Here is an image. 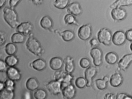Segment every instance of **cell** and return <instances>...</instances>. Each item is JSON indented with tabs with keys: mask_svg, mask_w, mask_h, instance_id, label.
<instances>
[{
	"mask_svg": "<svg viewBox=\"0 0 132 99\" xmlns=\"http://www.w3.org/2000/svg\"><path fill=\"white\" fill-rule=\"evenodd\" d=\"M4 17L6 22L12 28H17L19 25L18 15L13 9L5 7L4 10Z\"/></svg>",
	"mask_w": 132,
	"mask_h": 99,
	"instance_id": "cell-1",
	"label": "cell"
},
{
	"mask_svg": "<svg viewBox=\"0 0 132 99\" xmlns=\"http://www.w3.org/2000/svg\"><path fill=\"white\" fill-rule=\"evenodd\" d=\"M28 49L33 54L40 56L42 52V49L40 43L34 37H30L26 43Z\"/></svg>",
	"mask_w": 132,
	"mask_h": 99,
	"instance_id": "cell-2",
	"label": "cell"
},
{
	"mask_svg": "<svg viewBox=\"0 0 132 99\" xmlns=\"http://www.w3.org/2000/svg\"><path fill=\"white\" fill-rule=\"evenodd\" d=\"M112 37L111 31L105 28L100 29L98 34L99 42L106 46L110 45Z\"/></svg>",
	"mask_w": 132,
	"mask_h": 99,
	"instance_id": "cell-3",
	"label": "cell"
},
{
	"mask_svg": "<svg viewBox=\"0 0 132 99\" xmlns=\"http://www.w3.org/2000/svg\"><path fill=\"white\" fill-rule=\"evenodd\" d=\"M48 90L51 94L58 95L62 93V83L58 80H52L46 85Z\"/></svg>",
	"mask_w": 132,
	"mask_h": 99,
	"instance_id": "cell-4",
	"label": "cell"
},
{
	"mask_svg": "<svg viewBox=\"0 0 132 99\" xmlns=\"http://www.w3.org/2000/svg\"><path fill=\"white\" fill-rule=\"evenodd\" d=\"M92 34V28L89 24L85 25L79 28L78 35L80 39L86 41L89 39Z\"/></svg>",
	"mask_w": 132,
	"mask_h": 99,
	"instance_id": "cell-5",
	"label": "cell"
},
{
	"mask_svg": "<svg viewBox=\"0 0 132 99\" xmlns=\"http://www.w3.org/2000/svg\"><path fill=\"white\" fill-rule=\"evenodd\" d=\"M91 56L93 59V63L95 66H100L102 63L103 53L102 50L98 48H93L90 52Z\"/></svg>",
	"mask_w": 132,
	"mask_h": 99,
	"instance_id": "cell-6",
	"label": "cell"
},
{
	"mask_svg": "<svg viewBox=\"0 0 132 99\" xmlns=\"http://www.w3.org/2000/svg\"><path fill=\"white\" fill-rule=\"evenodd\" d=\"M62 93L64 99H73L76 95V89L74 85L69 84L62 88Z\"/></svg>",
	"mask_w": 132,
	"mask_h": 99,
	"instance_id": "cell-7",
	"label": "cell"
},
{
	"mask_svg": "<svg viewBox=\"0 0 132 99\" xmlns=\"http://www.w3.org/2000/svg\"><path fill=\"white\" fill-rule=\"evenodd\" d=\"M126 39V34L122 31H117L113 34L112 41L115 45L120 46L123 44Z\"/></svg>",
	"mask_w": 132,
	"mask_h": 99,
	"instance_id": "cell-8",
	"label": "cell"
},
{
	"mask_svg": "<svg viewBox=\"0 0 132 99\" xmlns=\"http://www.w3.org/2000/svg\"><path fill=\"white\" fill-rule=\"evenodd\" d=\"M33 28V25L30 22H23L18 26L16 28V31L18 33H20L24 35L27 36L31 34Z\"/></svg>",
	"mask_w": 132,
	"mask_h": 99,
	"instance_id": "cell-9",
	"label": "cell"
},
{
	"mask_svg": "<svg viewBox=\"0 0 132 99\" xmlns=\"http://www.w3.org/2000/svg\"><path fill=\"white\" fill-rule=\"evenodd\" d=\"M8 79L14 81H18L21 79V74L19 70L14 67H10L6 71Z\"/></svg>",
	"mask_w": 132,
	"mask_h": 99,
	"instance_id": "cell-10",
	"label": "cell"
},
{
	"mask_svg": "<svg viewBox=\"0 0 132 99\" xmlns=\"http://www.w3.org/2000/svg\"><path fill=\"white\" fill-rule=\"evenodd\" d=\"M97 70L94 66H89L87 68L85 72V78L87 81V87H90L92 86V80L96 75Z\"/></svg>",
	"mask_w": 132,
	"mask_h": 99,
	"instance_id": "cell-11",
	"label": "cell"
},
{
	"mask_svg": "<svg viewBox=\"0 0 132 99\" xmlns=\"http://www.w3.org/2000/svg\"><path fill=\"white\" fill-rule=\"evenodd\" d=\"M132 62V54H127L124 55L118 62V66L120 69L125 71Z\"/></svg>",
	"mask_w": 132,
	"mask_h": 99,
	"instance_id": "cell-12",
	"label": "cell"
},
{
	"mask_svg": "<svg viewBox=\"0 0 132 99\" xmlns=\"http://www.w3.org/2000/svg\"><path fill=\"white\" fill-rule=\"evenodd\" d=\"M111 14L113 20L116 21H121L125 19L126 17L127 13L123 9L117 8L112 10Z\"/></svg>",
	"mask_w": 132,
	"mask_h": 99,
	"instance_id": "cell-13",
	"label": "cell"
},
{
	"mask_svg": "<svg viewBox=\"0 0 132 99\" xmlns=\"http://www.w3.org/2000/svg\"><path fill=\"white\" fill-rule=\"evenodd\" d=\"M67 11L74 16H78L82 13V10L79 3L76 2L70 4L67 7Z\"/></svg>",
	"mask_w": 132,
	"mask_h": 99,
	"instance_id": "cell-14",
	"label": "cell"
},
{
	"mask_svg": "<svg viewBox=\"0 0 132 99\" xmlns=\"http://www.w3.org/2000/svg\"><path fill=\"white\" fill-rule=\"evenodd\" d=\"M109 80L110 85L113 87H116L122 84L123 79L120 73L117 72L111 76Z\"/></svg>",
	"mask_w": 132,
	"mask_h": 99,
	"instance_id": "cell-15",
	"label": "cell"
},
{
	"mask_svg": "<svg viewBox=\"0 0 132 99\" xmlns=\"http://www.w3.org/2000/svg\"><path fill=\"white\" fill-rule=\"evenodd\" d=\"M63 60L59 57L52 58L50 61V66L52 69L55 71L61 69L63 66Z\"/></svg>",
	"mask_w": 132,
	"mask_h": 99,
	"instance_id": "cell-16",
	"label": "cell"
},
{
	"mask_svg": "<svg viewBox=\"0 0 132 99\" xmlns=\"http://www.w3.org/2000/svg\"><path fill=\"white\" fill-rule=\"evenodd\" d=\"M27 89L30 91H34L37 89L39 83L35 77H31L27 80L26 83Z\"/></svg>",
	"mask_w": 132,
	"mask_h": 99,
	"instance_id": "cell-17",
	"label": "cell"
},
{
	"mask_svg": "<svg viewBox=\"0 0 132 99\" xmlns=\"http://www.w3.org/2000/svg\"><path fill=\"white\" fill-rule=\"evenodd\" d=\"M32 66L34 69L37 71H41L46 68L47 63L44 59H38L32 63Z\"/></svg>",
	"mask_w": 132,
	"mask_h": 99,
	"instance_id": "cell-18",
	"label": "cell"
},
{
	"mask_svg": "<svg viewBox=\"0 0 132 99\" xmlns=\"http://www.w3.org/2000/svg\"><path fill=\"white\" fill-rule=\"evenodd\" d=\"M131 5H132V0H118L111 4L110 7L113 9Z\"/></svg>",
	"mask_w": 132,
	"mask_h": 99,
	"instance_id": "cell-19",
	"label": "cell"
},
{
	"mask_svg": "<svg viewBox=\"0 0 132 99\" xmlns=\"http://www.w3.org/2000/svg\"><path fill=\"white\" fill-rule=\"evenodd\" d=\"M40 25L43 28L45 29H50L53 25V21L51 18L46 16L42 18L40 21Z\"/></svg>",
	"mask_w": 132,
	"mask_h": 99,
	"instance_id": "cell-20",
	"label": "cell"
},
{
	"mask_svg": "<svg viewBox=\"0 0 132 99\" xmlns=\"http://www.w3.org/2000/svg\"><path fill=\"white\" fill-rule=\"evenodd\" d=\"M105 59L108 64L114 65L118 61V56L115 52H110L106 55Z\"/></svg>",
	"mask_w": 132,
	"mask_h": 99,
	"instance_id": "cell-21",
	"label": "cell"
},
{
	"mask_svg": "<svg viewBox=\"0 0 132 99\" xmlns=\"http://www.w3.org/2000/svg\"><path fill=\"white\" fill-rule=\"evenodd\" d=\"M15 93L14 91L5 89L0 91V99H14Z\"/></svg>",
	"mask_w": 132,
	"mask_h": 99,
	"instance_id": "cell-22",
	"label": "cell"
},
{
	"mask_svg": "<svg viewBox=\"0 0 132 99\" xmlns=\"http://www.w3.org/2000/svg\"><path fill=\"white\" fill-rule=\"evenodd\" d=\"M75 66L73 59L68 56L65 60V71L68 73L71 74L75 70Z\"/></svg>",
	"mask_w": 132,
	"mask_h": 99,
	"instance_id": "cell-23",
	"label": "cell"
},
{
	"mask_svg": "<svg viewBox=\"0 0 132 99\" xmlns=\"http://www.w3.org/2000/svg\"><path fill=\"white\" fill-rule=\"evenodd\" d=\"M60 35L62 37L64 41L66 42L72 41L75 37L74 32L69 30H66L60 33Z\"/></svg>",
	"mask_w": 132,
	"mask_h": 99,
	"instance_id": "cell-24",
	"label": "cell"
},
{
	"mask_svg": "<svg viewBox=\"0 0 132 99\" xmlns=\"http://www.w3.org/2000/svg\"><path fill=\"white\" fill-rule=\"evenodd\" d=\"M19 62V59L14 55L9 56L6 58L5 63L10 67H14Z\"/></svg>",
	"mask_w": 132,
	"mask_h": 99,
	"instance_id": "cell-25",
	"label": "cell"
},
{
	"mask_svg": "<svg viewBox=\"0 0 132 99\" xmlns=\"http://www.w3.org/2000/svg\"><path fill=\"white\" fill-rule=\"evenodd\" d=\"M25 37L23 35L19 33L13 34L11 37V41L14 44L23 43L25 41Z\"/></svg>",
	"mask_w": 132,
	"mask_h": 99,
	"instance_id": "cell-26",
	"label": "cell"
},
{
	"mask_svg": "<svg viewBox=\"0 0 132 99\" xmlns=\"http://www.w3.org/2000/svg\"><path fill=\"white\" fill-rule=\"evenodd\" d=\"M34 97L35 99H46L47 97V93L43 89H38L34 93Z\"/></svg>",
	"mask_w": 132,
	"mask_h": 99,
	"instance_id": "cell-27",
	"label": "cell"
},
{
	"mask_svg": "<svg viewBox=\"0 0 132 99\" xmlns=\"http://www.w3.org/2000/svg\"><path fill=\"white\" fill-rule=\"evenodd\" d=\"M5 50L7 54L9 55H14L17 52V48L13 43H8L6 45Z\"/></svg>",
	"mask_w": 132,
	"mask_h": 99,
	"instance_id": "cell-28",
	"label": "cell"
},
{
	"mask_svg": "<svg viewBox=\"0 0 132 99\" xmlns=\"http://www.w3.org/2000/svg\"><path fill=\"white\" fill-rule=\"evenodd\" d=\"M69 2L68 0H56L54 1V5L56 8L62 10L68 6Z\"/></svg>",
	"mask_w": 132,
	"mask_h": 99,
	"instance_id": "cell-29",
	"label": "cell"
},
{
	"mask_svg": "<svg viewBox=\"0 0 132 99\" xmlns=\"http://www.w3.org/2000/svg\"><path fill=\"white\" fill-rule=\"evenodd\" d=\"M73 77L71 74L66 73L62 80V89L69 84H71L72 80H73Z\"/></svg>",
	"mask_w": 132,
	"mask_h": 99,
	"instance_id": "cell-30",
	"label": "cell"
},
{
	"mask_svg": "<svg viewBox=\"0 0 132 99\" xmlns=\"http://www.w3.org/2000/svg\"><path fill=\"white\" fill-rule=\"evenodd\" d=\"M75 85L79 89H83L87 86V81L85 78L83 77H78L76 80Z\"/></svg>",
	"mask_w": 132,
	"mask_h": 99,
	"instance_id": "cell-31",
	"label": "cell"
},
{
	"mask_svg": "<svg viewBox=\"0 0 132 99\" xmlns=\"http://www.w3.org/2000/svg\"><path fill=\"white\" fill-rule=\"evenodd\" d=\"M108 82L102 79H98L95 81V85L96 87L100 90H103L106 89L107 87V83Z\"/></svg>",
	"mask_w": 132,
	"mask_h": 99,
	"instance_id": "cell-32",
	"label": "cell"
},
{
	"mask_svg": "<svg viewBox=\"0 0 132 99\" xmlns=\"http://www.w3.org/2000/svg\"><path fill=\"white\" fill-rule=\"evenodd\" d=\"M64 21L65 24L68 25L75 24L77 23L74 15L70 14L65 15L64 17Z\"/></svg>",
	"mask_w": 132,
	"mask_h": 99,
	"instance_id": "cell-33",
	"label": "cell"
},
{
	"mask_svg": "<svg viewBox=\"0 0 132 99\" xmlns=\"http://www.w3.org/2000/svg\"><path fill=\"white\" fill-rule=\"evenodd\" d=\"M4 84L6 89L12 91H14L15 87L14 81L8 79L4 82Z\"/></svg>",
	"mask_w": 132,
	"mask_h": 99,
	"instance_id": "cell-34",
	"label": "cell"
},
{
	"mask_svg": "<svg viewBox=\"0 0 132 99\" xmlns=\"http://www.w3.org/2000/svg\"><path fill=\"white\" fill-rule=\"evenodd\" d=\"M80 66L83 68H87L90 66V61L87 58H82L80 60L79 62Z\"/></svg>",
	"mask_w": 132,
	"mask_h": 99,
	"instance_id": "cell-35",
	"label": "cell"
},
{
	"mask_svg": "<svg viewBox=\"0 0 132 99\" xmlns=\"http://www.w3.org/2000/svg\"><path fill=\"white\" fill-rule=\"evenodd\" d=\"M117 99H132V97L126 94L120 93L117 96Z\"/></svg>",
	"mask_w": 132,
	"mask_h": 99,
	"instance_id": "cell-36",
	"label": "cell"
},
{
	"mask_svg": "<svg viewBox=\"0 0 132 99\" xmlns=\"http://www.w3.org/2000/svg\"><path fill=\"white\" fill-rule=\"evenodd\" d=\"M7 69V64L6 63L1 59L0 60V71L1 72H4V71H6Z\"/></svg>",
	"mask_w": 132,
	"mask_h": 99,
	"instance_id": "cell-37",
	"label": "cell"
},
{
	"mask_svg": "<svg viewBox=\"0 0 132 99\" xmlns=\"http://www.w3.org/2000/svg\"><path fill=\"white\" fill-rule=\"evenodd\" d=\"M1 45H2L6 42V35L3 32L1 31Z\"/></svg>",
	"mask_w": 132,
	"mask_h": 99,
	"instance_id": "cell-38",
	"label": "cell"
},
{
	"mask_svg": "<svg viewBox=\"0 0 132 99\" xmlns=\"http://www.w3.org/2000/svg\"><path fill=\"white\" fill-rule=\"evenodd\" d=\"M125 34L127 40L132 42V29H130L127 31Z\"/></svg>",
	"mask_w": 132,
	"mask_h": 99,
	"instance_id": "cell-39",
	"label": "cell"
},
{
	"mask_svg": "<svg viewBox=\"0 0 132 99\" xmlns=\"http://www.w3.org/2000/svg\"><path fill=\"white\" fill-rule=\"evenodd\" d=\"M104 99H117V96L112 93H107L104 96Z\"/></svg>",
	"mask_w": 132,
	"mask_h": 99,
	"instance_id": "cell-40",
	"label": "cell"
},
{
	"mask_svg": "<svg viewBox=\"0 0 132 99\" xmlns=\"http://www.w3.org/2000/svg\"><path fill=\"white\" fill-rule=\"evenodd\" d=\"M20 1L19 0H10V5L11 7L13 9L19 3Z\"/></svg>",
	"mask_w": 132,
	"mask_h": 99,
	"instance_id": "cell-41",
	"label": "cell"
},
{
	"mask_svg": "<svg viewBox=\"0 0 132 99\" xmlns=\"http://www.w3.org/2000/svg\"><path fill=\"white\" fill-rule=\"evenodd\" d=\"M90 44L92 47L94 48H97L99 45V42L98 40L96 39L93 38L90 41Z\"/></svg>",
	"mask_w": 132,
	"mask_h": 99,
	"instance_id": "cell-42",
	"label": "cell"
},
{
	"mask_svg": "<svg viewBox=\"0 0 132 99\" xmlns=\"http://www.w3.org/2000/svg\"><path fill=\"white\" fill-rule=\"evenodd\" d=\"M23 99H32V95L30 92L29 91H26L24 94Z\"/></svg>",
	"mask_w": 132,
	"mask_h": 99,
	"instance_id": "cell-43",
	"label": "cell"
},
{
	"mask_svg": "<svg viewBox=\"0 0 132 99\" xmlns=\"http://www.w3.org/2000/svg\"><path fill=\"white\" fill-rule=\"evenodd\" d=\"M5 88V84L3 82H0V91L3 90Z\"/></svg>",
	"mask_w": 132,
	"mask_h": 99,
	"instance_id": "cell-44",
	"label": "cell"
},
{
	"mask_svg": "<svg viewBox=\"0 0 132 99\" xmlns=\"http://www.w3.org/2000/svg\"><path fill=\"white\" fill-rule=\"evenodd\" d=\"M32 2L34 3V4L37 5L41 4L43 1L41 0H36V1H32Z\"/></svg>",
	"mask_w": 132,
	"mask_h": 99,
	"instance_id": "cell-45",
	"label": "cell"
},
{
	"mask_svg": "<svg viewBox=\"0 0 132 99\" xmlns=\"http://www.w3.org/2000/svg\"><path fill=\"white\" fill-rule=\"evenodd\" d=\"M6 0H1L0 1V7L1 8H2L4 4L6 3Z\"/></svg>",
	"mask_w": 132,
	"mask_h": 99,
	"instance_id": "cell-46",
	"label": "cell"
},
{
	"mask_svg": "<svg viewBox=\"0 0 132 99\" xmlns=\"http://www.w3.org/2000/svg\"><path fill=\"white\" fill-rule=\"evenodd\" d=\"M103 79L104 80H105V81H106V82H108V81L110 80L109 79V77L108 76H105L103 77Z\"/></svg>",
	"mask_w": 132,
	"mask_h": 99,
	"instance_id": "cell-47",
	"label": "cell"
},
{
	"mask_svg": "<svg viewBox=\"0 0 132 99\" xmlns=\"http://www.w3.org/2000/svg\"><path fill=\"white\" fill-rule=\"evenodd\" d=\"M130 50H131V51L132 52V43L130 45Z\"/></svg>",
	"mask_w": 132,
	"mask_h": 99,
	"instance_id": "cell-48",
	"label": "cell"
}]
</instances>
